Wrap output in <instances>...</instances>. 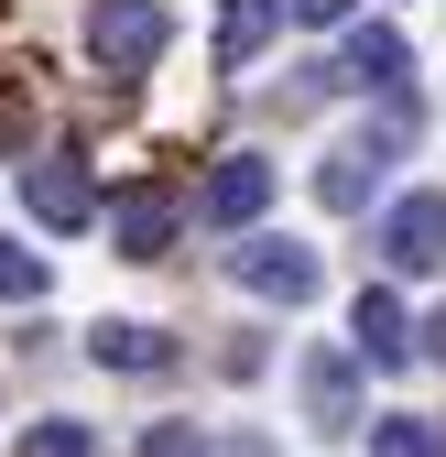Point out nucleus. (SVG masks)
<instances>
[{
	"label": "nucleus",
	"instance_id": "obj_1",
	"mask_svg": "<svg viewBox=\"0 0 446 457\" xmlns=\"http://www.w3.org/2000/svg\"><path fill=\"white\" fill-rule=\"evenodd\" d=\"M163 44H175V12H163V0H87V54L109 77H153Z\"/></svg>",
	"mask_w": 446,
	"mask_h": 457
},
{
	"label": "nucleus",
	"instance_id": "obj_2",
	"mask_svg": "<svg viewBox=\"0 0 446 457\" xmlns=\"http://www.w3.org/2000/svg\"><path fill=\"white\" fill-rule=\"evenodd\" d=\"M229 283H240V295H261V305H316L326 262H316L305 240H284V228H251V240L229 251Z\"/></svg>",
	"mask_w": 446,
	"mask_h": 457
},
{
	"label": "nucleus",
	"instance_id": "obj_3",
	"mask_svg": "<svg viewBox=\"0 0 446 457\" xmlns=\"http://www.w3.org/2000/svg\"><path fill=\"white\" fill-rule=\"evenodd\" d=\"M381 262H392V272H446V196L435 186H414V196L381 207Z\"/></svg>",
	"mask_w": 446,
	"mask_h": 457
},
{
	"label": "nucleus",
	"instance_id": "obj_4",
	"mask_svg": "<svg viewBox=\"0 0 446 457\" xmlns=\"http://www.w3.org/2000/svg\"><path fill=\"white\" fill-rule=\"evenodd\" d=\"M403 77H414V44L392 22H349L338 66H326V87H381V98H403Z\"/></svg>",
	"mask_w": 446,
	"mask_h": 457
},
{
	"label": "nucleus",
	"instance_id": "obj_5",
	"mask_svg": "<svg viewBox=\"0 0 446 457\" xmlns=\"http://www.w3.org/2000/svg\"><path fill=\"white\" fill-rule=\"evenodd\" d=\"M22 207H33L44 228H66V240H77V228L98 218V175H87L77 153H44L33 175H22Z\"/></svg>",
	"mask_w": 446,
	"mask_h": 457
},
{
	"label": "nucleus",
	"instance_id": "obj_6",
	"mask_svg": "<svg viewBox=\"0 0 446 457\" xmlns=\"http://www.w3.org/2000/svg\"><path fill=\"white\" fill-rule=\"evenodd\" d=\"M349 337H359V360H370V370H403V360L425 349V327L403 316V295H392V283H370V295L349 305Z\"/></svg>",
	"mask_w": 446,
	"mask_h": 457
},
{
	"label": "nucleus",
	"instance_id": "obj_7",
	"mask_svg": "<svg viewBox=\"0 0 446 457\" xmlns=\"http://www.w3.org/2000/svg\"><path fill=\"white\" fill-rule=\"evenodd\" d=\"M261 207H272V163H261V153H218V163H207V218L251 240Z\"/></svg>",
	"mask_w": 446,
	"mask_h": 457
},
{
	"label": "nucleus",
	"instance_id": "obj_8",
	"mask_svg": "<svg viewBox=\"0 0 446 457\" xmlns=\"http://www.w3.org/2000/svg\"><path fill=\"white\" fill-rule=\"evenodd\" d=\"M175 196H163V186H131L120 207H109V228H120V262H163V251H175Z\"/></svg>",
	"mask_w": 446,
	"mask_h": 457
},
{
	"label": "nucleus",
	"instance_id": "obj_9",
	"mask_svg": "<svg viewBox=\"0 0 446 457\" xmlns=\"http://www.w3.org/2000/svg\"><path fill=\"white\" fill-rule=\"evenodd\" d=\"M87 360L98 370H175V337H163V327H131V316H98L87 327Z\"/></svg>",
	"mask_w": 446,
	"mask_h": 457
},
{
	"label": "nucleus",
	"instance_id": "obj_10",
	"mask_svg": "<svg viewBox=\"0 0 446 457\" xmlns=\"http://www.w3.org/2000/svg\"><path fill=\"white\" fill-rule=\"evenodd\" d=\"M284 12H294V0H218V66H251V54L272 44V33H284Z\"/></svg>",
	"mask_w": 446,
	"mask_h": 457
},
{
	"label": "nucleus",
	"instance_id": "obj_11",
	"mask_svg": "<svg viewBox=\"0 0 446 457\" xmlns=\"http://www.w3.org/2000/svg\"><path fill=\"white\" fill-rule=\"evenodd\" d=\"M305 414L338 436V425H359V360H338V349H316L305 360Z\"/></svg>",
	"mask_w": 446,
	"mask_h": 457
},
{
	"label": "nucleus",
	"instance_id": "obj_12",
	"mask_svg": "<svg viewBox=\"0 0 446 457\" xmlns=\"http://www.w3.org/2000/svg\"><path fill=\"white\" fill-rule=\"evenodd\" d=\"M370 457H446V414H381Z\"/></svg>",
	"mask_w": 446,
	"mask_h": 457
},
{
	"label": "nucleus",
	"instance_id": "obj_13",
	"mask_svg": "<svg viewBox=\"0 0 446 457\" xmlns=\"http://www.w3.org/2000/svg\"><path fill=\"white\" fill-rule=\"evenodd\" d=\"M44 283H54V272H44V251H22V240H0V305H33Z\"/></svg>",
	"mask_w": 446,
	"mask_h": 457
},
{
	"label": "nucleus",
	"instance_id": "obj_14",
	"mask_svg": "<svg viewBox=\"0 0 446 457\" xmlns=\"http://www.w3.org/2000/svg\"><path fill=\"white\" fill-rule=\"evenodd\" d=\"M22 457H87V425H77V414H44V425L22 436Z\"/></svg>",
	"mask_w": 446,
	"mask_h": 457
},
{
	"label": "nucleus",
	"instance_id": "obj_15",
	"mask_svg": "<svg viewBox=\"0 0 446 457\" xmlns=\"http://www.w3.org/2000/svg\"><path fill=\"white\" fill-rule=\"evenodd\" d=\"M294 22H316V33H349V22H359V0H294Z\"/></svg>",
	"mask_w": 446,
	"mask_h": 457
},
{
	"label": "nucleus",
	"instance_id": "obj_16",
	"mask_svg": "<svg viewBox=\"0 0 446 457\" xmlns=\"http://www.w3.org/2000/svg\"><path fill=\"white\" fill-rule=\"evenodd\" d=\"M207 457H272V446H261V436H218Z\"/></svg>",
	"mask_w": 446,
	"mask_h": 457
},
{
	"label": "nucleus",
	"instance_id": "obj_17",
	"mask_svg": "<svg viewBox=\"0 0 446 457\" xmlns=\"http://www.w3.org/2000/svg\"><path fill=\"white\" fill-rule=\"evenodd\" d=\"M425 360H435V370H446V305H435V316H425Z\"/></svg>",
	"mask_w": 446,
	"mask_h": 457
}]
</instances>
